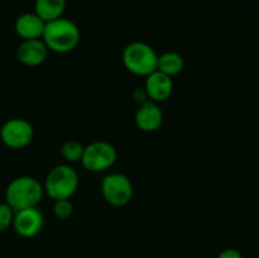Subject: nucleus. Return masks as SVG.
Wrapping results in <instances>:
<instances>
[{
  "label": "nucleus",
  "mask_w": 259,
  "mask_h": 258,
  "mask_svg": "<svg viewBox=\"0 0 259 258\" xmlns=\"http://www.w3.org/2000/svg\"><path fill=\"white\" fill-rule=\"evenodd\" d=\"M80 29L75 22L66 18L51 20L46 23L42 40L48 51L56 53H68L80 43Z\"/></svg>",
  "instance_id": "f257e3e1"
},
{
  "label": "nucleus",
  "mask_w": 259,
  "mask_h": 258,
  "mask_svg": "<svg viewBox=\"0 0 259 258\" xmlns=\"http://www.w3.org/2000/svg\"><path fill=\"white\" fill-rule=\"evenodd\" d=\"M45 189L35 177L19 176L9 182L5 191V202L14 211L38 206Z\"/></svg>",
  "instance_id": "f03ea898"
},
{
  "label": "nucleus",
  "mask_w": 259,
  "mask_h": 258,
  "mask_svg": "<svg viewBox=\"0 0 259 258\" xmlns=\"http://www.w3.org/2000/svg\"><path fill=\"white\" fill-rule=\"evenodd\" d=\"M52 200L71 199L78 189V175L70 164H57L48 172L43 185Z\"/></svg>",
  "instance_id": "7ed1b4c3"
},
{
  "label": "nucleus",
  "mask_w": 259,
  "mask_h": 258,
  "mask_svg": "<svg viewBox=\"0 0 259 258\" xmlns=\"http://www.w3.org/2000/svg\"><path fill=\"white\" fill-rule=\"evenodd\" d=\"M158 55L152 46L144 42H132L124 48L123 63L131 73L147 77L157 71Z\"/></svg>",
  "instance_id": "20e7f679"
},
{
  "label": "nucleus",
  "mask_w": 259,
  "mask_h": 258,
  "mask_svg": "<svg viewBox=\"0 0 259 258\" xmlns=\"http://www.w3.org/2000/svg\"><path fill=\"white\" fill-rule=\"evenodd\" d=\"M116 149L105 141H95L83 148L81 164L90 172H104L116 162Z\"/></svg>",
  "instance_id": "39448f33"
},
{
  "label": "nucleus",
  "mask_w": 259,
  "mask_h": 258,
  "mask_svg": "<svg viewBox=\"0 0 259 258\" xmlns=\"http://www.w3.org/2000/svg\"><path fill=\"white\" fill-rule=\"evenodd\" d=\"M101 194L109 205L125 206L133 197L134 187L131 179L123 174H109L101 181Z\"/></svg>",
  "instance_id": "423d86ee"
},
{
  "label": "nucleus",
  "mask_w": 259,
  "mask_h": 258,
  "mask_svg": "<svg viewBox=\"0 0 259 258\" xmlns=\"http://www.w3.org/2000/svg\"><path fill=\"white\" fill-rule=\"evenodd\" d=\"M34 138L32 124L22 118H13L5 121L0 128V139L12 149L25 148Z\"/></svg>",
  "instance_id": "0eeeda50"
},
{
  "label": "nucleus",
  "mask_w": 259,
  "mask_h": 258,
  "mask_svg": "<svg viewBox=\"0 0 259 258\" xmlns=\"http://www.w3.org/2000/svg\"><path fill=\"white\" fill-rule=\"evenodd\" d=\"M13 228L15 233L22 238H34L42 232L45 227L43 212L35 207L18 210L13 219Z\"/></svg>",
  "instance_id": "6e6552de"
},
{
  "label": "nucleus",
  "mask_w": 259,
  "mask_h": 258,
  "mask_svg": "<svg viewBox=\"0 0 259 258\" xmlns=\"http://www.w3.org/2000/svg\"><path fill=\"white\" fill-rule=\"evenodd\" d=\"M134 120H136L137 126L142 132L152 133L161 128L162 123H163V111L158 103L148 100L139 105Z\"/></svg>",
  "instance_id": "1a4fd4ad"
},
{
  "label": "nucleus",
  "mask_w": 259,
  "mask_h": 258,
  "mask_svg": "<svg viewBox=\"0 0 259 258\" xmlns=\"http://www.w3.org/2000/svg\"><path fill=\"white\" fill-rule=\"evenodd\" d=\"M48 48L42 39L23 40L17 50V58L28 67L40 66L48 57Z\"/></svg>",
  "instance_id": "9d476101"
},
{
  "label": "nucleus",
  "mask_w": 259,
  "mask_h": 258,
  "mask_svg": "<svg viewBox=\"0 0 259 258\" xmlns=\"http://www.w3.org/2000/svg\"><path fill=\"white\" fill-rule=\"evenodd\" d=\"M144 89H146L149 100L158 104L163 103L171 98L172 91H174V81L169 76L159 71H154L153 73L146 77Z\"/></svg>",
  "instance_id": "9b49d317"
},
{
  "label": "nucleus",
  "mask_w": 259,
  "mask_h": 258,
  "mask_svg": "<svg viewBox=\"0 0 259 258\" xmlns=\"http://www.w3.org/2000/svg\"><path fill=\"white\" fill-rule=\"evenodd\" d=\"M45 27L46 22L34 12L19 15L14 24L15 32L23 40L42 39Z\"/></svg>",
  "instance_id": "f8f14e48"
},
{
  "label": "nucleus",
  "mask_w": 259,
  "mask_h": 258,
  "mask_svg": "<svg viewBox=\"0 0 259 258\" xmlns=\"http://www.w3.org/2000/svg\"><path fill=\"white\" fill-rule=\"evenodd\" d=\"M66 9V0H35L34 13L46 23L58 19Z\"/></svg>",
  "instance_id": "ddd939ff"
},
{
  "label": "nucleus",
  "mask_w": 259,
  "mask_h": 258,
  "mask_svg": "<svg viewBox=\"0 0 259 258\" xmlns=\"http://www.w3.org/2000/svg\"><path fill=\"white\" fill-rule=\"evenodd\" d=\"M185 68V60L180 53L169 51L158 56V62H157V71L164 73V75L174 77L182 72Z\"/></svg>",
  "instance_id": "4468645a"
},
{
  "label": "nucleus",
  "mask_w": 259,
  "mask_h": 258,
  "mask_svg": "<svg viewBox=\"0 0 259 258\" xmlns=\"http://www.w3.org/2000/svg\"><path fill=\"white\" fill-rule=\"evenodd\" d=\"M83 148L85 147L77 141H67L61 147V156L63 157L68 163H75V162H81L83 154Z\"/></svg>",
  "instance_id": "2eb2a0df"
},
{
  "label": "nucleus",
  "mask_w": 259,
  "mask_h": 258,
  "mask_svg": "<svg viewBox=\"0 0 259 258\" xmlns=\"http://www.w3.org/2000/svg\"><path fill=\"white\" fill-rule=\"evenodd\" d=\"M73 212V205L70 201V199L65 200H56L53 205V214L57 219L66 220L71 218Z\"/></svg>",
  "instance_id": "dca6fc26"
},
{
  "label": "nucleus",
  "mask_w": 259,
  "mask_h": 258,
  "mask_svg": "<svg viewBox=\"0 0 259 258\" xmlns=\"http://www.w3.org/2000/svg\"><path fill=\"white\" fill-rule=\"evenodd\" d=\"M15 211L7 204V202H0V233L5 232L8 228L13 225Z\"/></svg>",
  "instance_id": "f3484780"
},
{
  "label": "nucleus",
  "mask_w": 259,
  "mask_h": 258,
  "mask_svg": "<svg viewBox=\"0 0 259 258\" xmlns=\"http://www.w3.org/2000/svg\"><path fill=\"white\" fill-rule=\"evenodd\" d=\"M133 99L137 101V103L141 105V104L148 101V95H147V91L144 88H136L133 91Z\"/></svg>",
  "instance_id": "a211bd4d"
},
{
  "label": "nucleus",
  "mask_w": 259,
  "mask_h": 258,
  "mask_svg": "<svg viewBox=\"0 0 259 258\" xmlns=\"http://www.w3.org/2000/svg\"><path fill=\"white\" fill-rule=\"evenodd\" d=\"M217 258H243V254L235 248H225L218 254Z\"/></svg>",
  "instance_id": "6ab92c4d"
}]
</instances>
